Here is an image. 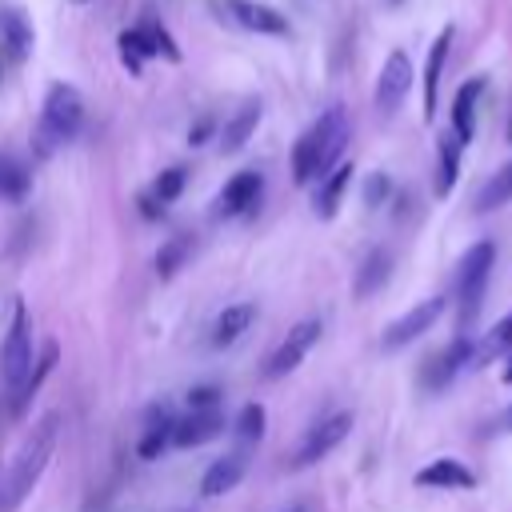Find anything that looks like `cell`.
<instances>
[{
  "instance_id": "cell-10",
  "label": "cell",
  "mask_w": 512,
  "mask_h": 512,
  "mask_svg": "<svg viewBox=\"0 0 512 512\" xmlns=\"http://www.w3.org/2000/svg\"><path fill=\"white\" fill-rule=\"evenodd\" d=\"M260 188H264V176H260V172H252V168L236 172V176L220 188V196L212 200V216H216V220H232V216L252 212V208L260 204Z\"/></svg>"
},
{
  "instance_id": "cell-30",
  "label": "cell",
  "mask_w": 512,
  "mask_h": 512,
  "mask_svg": "<svg viewBox=\"0 0 512 512\" xmlns=\"http://www.w3.org/2000/svg\"><path fill=\"white\" fill-rule=\"evenodd\" d=\"M264 428H268L264 408H260V404H244L240 416H236V440H240V444H256V440L264 436Z\"/></svg>"
},
{
  "instance_id": "cell-34",
  "label": "cell",
  "mask_w": 512,
  "mask_h": 512,
  "mask_svg": "<svg viewBox=\"0 0 512 512\" xmlns=\"http://www.w3.org/2000/svg\"><path fill=\"white\" fill-rule=\"evenodd\" d=\"M220 404H224V392L216 384H204V388L188 392V408H220Z\"/></svg>"
},
{
  "instance_id": "cell-6",
  "label": "cell",
  "mask_w": 512,
  "mask_h": 512,
  "mask_svg": "<svg viewBox=\"0 0 512 512\" xmlns=\"http://www.w3.org/2000/svg\"><path fill=\"white\" fill-rule=\"evenodd\" d=\"M320 336H324V320H320V316H304V320H296V324L288 328V336L268 352V360H264V376H268V380H284L288 372H296V368L304 364V356L316 348Z\"/></svg>"
},
{
  "instance_id": "cell-36",
  "label": "cell",
  "mask_w": 512,
  "mask_h": 512,
  "mask_svg": "<svg viewBox=\"0 0 512 512\" xmlns=\"http://www.w3.org/2000/svg\"><path fill=\"white\" fill-rule=\"evenodd\" d=\"M504 384H512V364H508V368H504Z\"/></svg>"
},
{
  "instance_id": "cell-16",
  "label": "cell",
  "mask_w": 512,
  "mask_h": 512,
  "mask_svg": "<svg viewBox=\"0 0 512 512\" xmlns=\"http://www.w3.org/2000/svg\"><path fill=\"white\" fill-rule=\"evenodd\" d=\"M244 468H248V452H244V448L224 452L220 460L208 464V472H204V480H200V492H204V496H224V492H232V488L244 480Z\"/></svg>"
},
{
  "instance_id": "cell-22",
  "label": "cell",
  "mask_w": 512,
  "mask_h": 512,
  "mask_svg": "<svg viewBox=\"0 0 512 512\" xmlns=\"http://www.w3.org/2000/svg\"><path fill=\"white\" fill-rule=\"evenodd\" d=\"M252 320H256V304H232V308H224L220 316H216V324H212V336H208V344L212 348H228V344H236L248 328H252Z\"/></svg>"
},
{
  "instance_id": "cell-38",
  "label": "cell",
  "mask_w": 512,
  "mask_h": 512,
  "mask_svg": "<svg viewBox=\"0 0 512 512\" xmlns=\"http://www.w3.org/2000/svg\"><path fill=\"white\" fill-rule=\"evenodd\" d=\"M288 512H304V508H288Z\"/></svg>"
},
{
  "instance_id": "cell-1",
  "label": "cell",
  "mask_w": 512,
  "mask_h": 512,
  "mask_svg": "<svg viewBox=\"0 0 512 512\" xmlns=\"http://www.w3.org/2000/svg\"><path fill=\"white\" fill-rule=\"evenodd\" d=\"M56 440H60V412H44L32 424V432L20 444V452L8 464V472L0 476V512H16L28 500V492L36 488V480L44 476V468H48V460L56 452Z\"/></svg>"
},
{
  "instance_id": "cell-12",
  "label": "cell",
  "mask_w": 512,
  "mask_h": 512,
  "mask_svg": "<svg viewBox=\"0 0 512 512\" xmlns=\"http://www.w3.org/2000/svg\"><path fill=\"white\" fill-rule=\"evenodd\" d=\"M224 432L220 408H188V416L172 420V448H200Z\"/></svg>"
},
{
  "instance_id": "cell-4",
  "label": "cell",
  "mask_w": 512,
  "mask_h": 512,
  "mask_svg": "<svg viewBox=\"0 0 512 512\" xmlns=\"http://www.w3.org/2000/svg\"><path fill=\"white\" fill-rule=\"evenodd\" d=\"M492 260H496V244L492 240H476L460 268H456V296H460V324L468 328L484 304V288H488V276H492Z\"/></svg>"
},
{
  "instance_id": "cell-9",
  "label": "cell",
  "mask_w": 512,
  "mask_h": 512,
  "mask_svg": "<svg viewBox=\"0 0 512 512\" xmlns=\"http://www.w3.org/2000/svg\"><path fill=\"white\" fill-rule=\"evenodd\" d=\"M408 88H412V60H408L404 48H396V52H388V60L380 68V80H376V112L392 116L404 104Z\"/></svg>"
},
{
  "instance_id": "cell-20",
  "label": "cell",
  "mask_w": 512,
  "mask_h": 512,
  "mask_svg": "<svg viewBox=\"0 0 512 512\" xmlns=\"http://www.w3.org/2000/svg\"><path fill=\"white\" fill-rule=\"evenodd\" d=\"M348 184H352V164H336L332 172L320 176V188H316V196H312V208H316L320 220H332V216L340 212V200H344Z\"/></svg>"
},
{
  "instance_id": "cell-23",
  "label": "cell",
  "mask_w": 512,
  "mask_h": 512,
  "mask_svg": "<svg viewBox=\"0 0 512 512\" xmlns=\"http://www.w3.org/2000/svg\"><path fill=\"white\" fill-rule=\"evenodd\" d=\"M416 484L420 488H472L476 484V476H472V468L468 464H460V460H432V464H424L420 472H416Z\"/></svg>"
},
{
  "instance_id": "cell-2",
  "label": "cell",
  "mask_w": 512,
  "mask_h": 512,
  "mask_svg": "<svg viewBox=\"0 0 512 512\" xmlns=\"http://www.w3.org/2000/svg\"><path fill=\"white\" fill-rule=\"evenodd\" d=\"M352 136V120L340 104H332L328 112H320V120L292 144V180L296 184H312L324 172H332L348 148Z\"/></svg>"
},
{
  "instance_id": "cell-8",
  "label": "cell",
  "mask_w": 512,
  "mask_h": 512,
  "mask_svg": "<svg viewBox=\"0 0 512 512\" xmlns=\"http://www.w3.org/2000/svg\"><path fill=\"white\" fill-rule=\"evenodd\" d=\"M444 296H432V300H420L416 308H408L400 320H392L388 328H384V336H380V344L388 348V352H396V348H404V344H412L416 336H424L440 316H444Z\"/></svg>"
},
{
  "instance_id": "cell-11",
  "label": "cell",
  "mask_w": 512,
  "mask_h": 512,
  "mask_svg": "<svg viewBox=\"0 0 512 512\" xmlns=\"http://www.w3.org/2000/svg\"><path fill=\"white\" fill-rule=\"evenodd\" d=\"M472 352H476V344H472L468 336H456L448 348L432 352V360H424V368H420L424 388H428V392H444V388L456 380V372H460L464 364H472Z\"/></svg>"
},
{
  "instance_id": "cell-27",
  "label": "cell",
  "mask_w": 512,
  "mask_h": 512,
  "mask_svg": "<svg viewBox=\"0 0 512 512\" xmlns=\"http://www.w3.org/2000/svg\"><path fill=\"white\" fill-rule=\"evenodd\" d=\"M168 444H172V416H168V408H160V412L148 416V428H144V436L136 444V456L140 460H156Z\"/></svg>"
},
{
  "instance_id": "cell-35",
  "label": "cell",
  "mask_w": 512,
  "mask_h": 512,
  "mask_svg": "<svg viewBox=\"0 0 512 512\" xmlns=\"http://www.w3.org/2000/svg\"><path fill=\"white\" fill-rule=\"evenodd\" d=\"M500 424H504V428H512V408H504V416H500Z\"/></svg>"
},
{
  "instance_id": "cell-19",
  "label": "cell",
  "mask_w": 512,
  "mask_h": 512,
  "mask_svg": "<svg viewBox=\"0 0 512 512\" xmlns=\"http://www.w3.org/2000/svg\"><path fill=\"white\" fill-rule=\"evenodd\" d=\"M260 116H264V104H260V100H244V104L232 112V120L220 128V152H240V148L248 144V136L256 132Z\"/></svg>"
},
{
  "instance_id": "cell-17",
  "label": "cell",
  "mask_w": 512,
  "mask_h": 512,
  "mask_svg": "<svg viewBox=\"0 0 512 512\" xmlns=\"http://www.w3.org/2000/svg\"><path fill=\"white\" fill-rule=\"evenodd\" d=\"M228 12L240 28L248 32H264V36H288V16H280L276 8L268 4H256V0H228Z\"/></svg>"
},
{
  "instance_id": "cell-15",
  "label": "cell",
  "mask_w": 512,
  "mask_h": 512,
  "mask_svg": "<svg viewBox=\"0 0 512 512\" xmlns=\"http://www.w3.org/2000/svg\"><path fill=\"white\" fill-rule=\"evenodd\" d=\"M456 40V24H444L428 48V60H424V120L436 116V96H440V76H444V64H448V48Z\"/></svg>"
},
{
  "instance_id": "cell-37",
  "label": "cell",
  "mask_w": 512,
  "mask_h": 512,
  "mask_svg": "<svg viewBox=\"0 0 512 512\" xmlns=\"http://www.w3.org/2000/svg\"><path fill=\"white\" fill-rule=\"evenodd\" d=\"M72 4H92V0H72Z\"/></svg>"
},
{
  "instance_id": "cell-29",
  "label": "cell",
  "mask_w": 512,
  "mask_h": 512,
  "mask_svg": "<svg viewBox=\"0 0 512 512\" xmlns=\"http://www.w3.org/2000/svg\"><path fill=\"white\" fill-rule=\"evenodd\" d=\"M28 188H32L28 168H24L20 160H12V156H0V200L20 204V200L28 196Z\"/></svg>"
},
{
  "instance_id": "cell-21",
  "label": "cell",
  "mask_w": 512,
  "mask_h": 512,
  "mask_svg": "<svg viewBox=\"0 0 512 512\" xmlns=\"http://www.w3.org/2000/svg\"><path fill=\"white\" fill-rule=\"evenodd\" d=\"M392 252L388 248H368L364 252V260H360V268H356V296L360 300H368V296H376L384 284H388V276H392Z\"/></svg>"
},
{
  "instance_id": "cell-28",
  "label": "cell",
  "mask_w": 512,
  "mask_h": 512,
  "mask_svg": "<svg viewBox=\"0 0 512 512\" xmlns=\"http://www.w3.org/2000/svg\"><path fill=\"white\" fill-rule=\"evenodd\" d=\"M512 200V160L508 164H500L496 168V176H488V184L476 192V212H496V208H504Z\"/></svg>"
},
{
  "instance_id": "cell-31",
  "label": "cell",
  "mask_w": 512,
  "mask_h": 512,
  "mask_svg": "<svg viewBox=\"0 0 512 512\" xmlns=\"http://www.w3.org/2000/svg\"><path fill=\"white\" fill-rule=\"evenodd\" d=\"M184 180H188L184 168H164V172L152 180V200H156V204H172V200L184 192Z\"/></svg>"
},
{
  "instance_id": "cell-14",
  "label": "cell",
  "mask_w": 512,
  "mask_h": 512,
  "mask_svg": "<svg viewBox=\"0 0 512 512\" xmlns=\"http://www.w3.org/2000/svg\"><path fill=\"white\" fill-rule=\"evenodd\" d=\"M32 44H36V32L28 16L20 8H0V52L8 56L12 68H20L32 56Z\"/></svg>"
},
{
  "instance_id": "cell-7",
  "label": "cell",
  "mask_w": 512,
  "mask_h": 512,
  "mask_svg": "<svg viewBox=\"0 0 512 512\" xmlns=\"http://www.w3.org/2000/svg\"><path fill=\"white\" fill-rule=\"evenodd\" d=\"M352 412L348 408H336V412H324L308 432H304V440H300V448L292 452V468H308V464H316V460H324L336 444H344V436L352 432Z\"/></svg>"
},
{
  "instance_id": "cell-5",
  "label": "cell",
  "mask_w": 512,
  "mask_h": 512,
  "mask_svg": "<svg viewBox=\"0 0 512 512\" xmlns=\"http://www.w3.org/2000/svg\"><path fill=\"white\" fill-rule=\"evenodd\" d=\"M36 352H32V328H28V304L16 300L12 304V324L4 332V344H0V388L4 392H16L20 380L28 376Z\"/></svg>"
},
{
  "instance_id": "cell-24",
  "label": "cell",
  "mask_w": 512,
  "mask_h": 512,
  "mask_svg": "<svg viewBox=\"0 0 512 512\" xmlns=\"http://www.w3.org/2000/svg\"><path fill=\"white\" fill-rule=\"evenodd\" d=\"M132 32H136V40L144 44V52H148V56H164V60H172V64L180 60L176 40L168 36V28H164V24H160L152 12H144V16L132 24Z\"/></svg>"
},
{
  "instance_id": "cell-3",
  "label": "cell",
  "mask_w": 512,
  "mask_h": 512,
  "mask_svg": "<svg viewBox=\"0 0 512 512\" xmlns=\"http://www.w3.org/2000/svg\"><path fill=\"white\" fill-rule=\"evenodd\" d=\"M84 124V96L72 84H52L40 108V124L32 132V156L48 160L56 148H64L68 140H76Z\"/></svg>"
},
{
  "instance_id": "cell-32",
  "label": "cell",
  "mask_w": 512,
  "mask_h": 512,
  "mask_svg": "<svg viewBox=\"0 0 512 512\" xmlns=\"http://www.w3.org/2000/svg\"><path fill=\"white\" fill-rule=\"evenodd\" d=\"M116 44H120V60H124V68H128V72H140V68H144V60H148V52H144V44L136 40V32H132V28H128V32H120V40H116Z\"/></svg>"
},
{
  "instance_id": "cell-25",
  "label": "cell",
  "mask_w": 512,
  "mask_h": 512,
  "mask_svg": "<svg viewBox=\"0 0 512 512\" xmlns=\"http://www.w3.org/2000/svg\"><path fill=\"white\" fill-rule=\"evenodd\" d=\"M460 136L456 132H444L440 144H436V196H448L456 188V176H460Z\"/></svg>"
},
{
  "instance_id": "cell-18",
  "label": "cell",
  "mask_w": 512,
  "mask_h": 512,
  "mask_svg": "<svg viewBox=\"0 0 512 512\" xmlns=\"http://www.w3.org/2000/svg\"><path fill=\"white\" fill-rule=\"evenodd\" d=\"M484 88H488L484 76H472V80H464L456 88V100H452V132L460 136V144H468L472 132H476V104H480Z\"/></svg>"
},
{
  "instance_id": "cell-26",
  "label": "cell",
  "mask_w": 512,
  "mask_h": 512,
  "mask_svg": "<svg viewBox=\"0 0 512 512\" xmlns=\"http://www.w3.org/2000/svg\"><path fill=\"white\" fill-rule=\"evenodd\" d=\"M192 252H196V236L176 232V236L164 240L160 252H156V276H160V280H172V276L192 260Z\"/></svg>"
},
{
  "instance_id": "cell-33",
  "label": "cell",
  "mask_w": 512,
  "mask_h": 512,
  "mask_svg": "<svg viewBox=\"0 0 512 512\" xmlns=\"http://www.w3.org/2000/svg\"><path fill=\"white\" fill-rule=\"evenodd\" d=\"M388 196H392V180H388V172H372V176L364 180V204H368V208H380Z\"/></svg>"
},
{
  "instance_id": "cell-13",
  "label": "cell",
  "mask_w": 512,
  "mask_h": 512,
  "mask_svg": "<svg viewBox=\"0 0 512 512\" xmlns=\"http://www.w3.org/2000/svg\"><path fill=\"white\" fill-rule=\"evenodd\" d=\"M56 360H60V344H56V340H44V348L36 352V360H32L28 376L20 380V388H16V392H8V416H24V412H28V404H32V400H36V392L44 388L48 372L56 368Z\"/></svg>"
}]
</instances>
